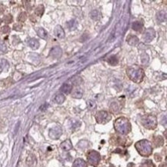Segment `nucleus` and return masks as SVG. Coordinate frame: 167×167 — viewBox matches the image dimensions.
I'll return each mask as SVG.
<instances>
[{
  "instance_id": "obj_1",
  "label": "nucleus",
  "mask_w": 167,
  "mask_h": 167,
  "mask_svg": "<svg viewBox=\"0 0 167 167\" xmlns=\"http://www.w3.org/2000/svg\"><path fill=\"white\" fill-rule=\"evenodd\" d=\"M126 74L130 79L136 83L141 82L145 76L144 70L137 66H133L131 67H129L126 69Z\"/></svg>"
},
{
  "instance_id": "obj_2",
  "label": "nucleus",
  "mask_w": 167,
  "mask_h": 167,
  "mask_svg": "<svg viewBox=\"0 0 167 167\" xmlns=\"http://www.w3.org/2000/svg\"><path fill=\"white\" fill-rule=\"evenodd\" d=\"M114 128L117 133L122 135H126L131 131V125L126 118L120 117L115 121Z\"/></svg>"
},
{
  "instance_id": "obj_3",
  "label": "nucleus",
  "mask_w": 167,
  "mask_h": 167,
  "mask_svg": "<svg viewBox=\"0 0 167 167\" xmlns=\"http://www.w3.org/2000/svg\"><path fill=\"white\" fill-rule=\"evenodd\" d=\"M136 148L137 151L139 152V153L143 156H150L152 151L151 143L146 139L137 142L136 143Z\"/></svg>"
},
{
  "instance_id": "obj_4",
  "label": "nucleus",
  "mask_w": 167,
  "mask_h": 167,
  "mask_svg": "<svg viewBox=\"0 0 167 167\" xmlns=\"http://www.w3.org/2000/svg\"><path fill=\"white\" fill-rule=\"evenodd\" d=\"M141 122L143 126L148 130H154L157 126V119L152 115H146L143 116Z\"/></svg>"
},
{
  "instance_id": "obj_5",
  "label": "nucleus",
  "mask_w": 167,
  "mask_h": 167,
  "mask_svg": "<svg viewBox=\"0 0 167 167\" xmlns=\"http://www.w3.org/2000/svg\"><path fill=\"white\" fill-rule=\"evenodd\" d=\"M96 120L98 123L105 124L111 119V115L106 111H99L96 114Z\"/></svg>"
},
{
  "instance_id": "obj_6",
  "label": "nucleus",
  "mask_w": 167,
  "mask_h": 167,
  "mask_svg": "<svg viewBox=\"0 0 167 167\" xmlns=\"http://www.w3.org/2000/svg\"><path fill=\"white\" fill-rule=\"evenodd\" d=\"M99 160H100V155L99 154V152L96 151H91L88 154V161L90 165L96 166L99 164Z\"/></svg>"
},
{
  "instance_id": "obj_7",
  "label": "nucleus",
  "mask_w": 167,
  "mask_h": 167,
  "mask_svg": "<svg viewBox=\"0 0 167 167\" xmlns=\"http://www.w3.org/2000/svg\"><path fill=\"white\" fill-rule=\"evenodd\" d=\"M156 36V31L152 28H149L146 29L143 38L146 43H150V42L155 38Z\"/></svg>"
},
{
  "instance_id": "obj_8",
  "label": "nucleus",
  "mask_w": 167,
  "mask_h": 167,
  "mask_svg": "<svg viewBox=\"0 0 167 167\" xmlns=\"http://www.w3.org/2000/svg\"><path fill=\"white\" fill-rule=\"evenodd\" d=\"M62 135V129L59 126H56L50 130L49 131V136L52 139H59Z\"/></svg>"
},
{
  "instance_id": "obj_9",
  "label": "nucleus",
  "mask_w": 167,
  "mask_h": 167,
  "mask_svg": "<svg viewBox=\"0 0 167 167\" xmlns=\"http://www.w3.org/2000/svg\"><path fill=\"white\" fill-rule=\"evenodd\" d=\"M49 55L51 57H53L54 59H59V58H61V56L62 55V50L60 47L55 46L50 50Z\"/></svg>"
},
{
  "instance_id": "obj_10",
  "label": "nucleus",
  "mask_w": 167,
  "mask_h": 167,
  "mask_svg": "<svg viewBox=\"0 0 167 167\" xmlns=\"http://www.w3.org/2000/svg\"><path fill=\"white\" fill-rule=\"evenodd\" d=\"M54 35L58 38H63L65 37V32L64 29L61 25H56L55 29H54Z\"/></svg>"
},
{
  "instance_id": "obj_11",
  "label": "nucleus",
  "mask_w": 167,
  "mask_h": 167,
  "mask_svg": "<svg viewBox=\"0 0 167 167\" xmlns=\"http://www.w3.org/2000/svg\"><path fill=\"white\" fill-rule=\"evenodd\" d=\"M121 108H122V106H121V103L119 101H114L112 102L111 106H110V110L113 113H117L119 112L120 110H121Z\"/></svg>"
},
{
  "instance_id": "obj_12",
  "label": "nucleus",
  "mask_w": 167,
  "mask_h": 167,
  "mask_svg": "<svg viewBox=\"0 0 167 167\" xmlns=\"http://www.w3.org/2000/svg\"><path fill=\"white\" fill-rule=\"evenodd\" d=\"M72 90V85L70 83H64V84L61 86L60 91L63 94H69Z\"/></svg>"
},
{
  "instance_id": "obj_13",
  "label": "nucleus",
  "mask_w": 167,
  "mask_h": 167,
  "mask_svg": "<svg viewBox=\"0 0 167 167\" xmlns=\"http://www.w3.org/2000/svg\"><path fill=\"white\" fill-rule=\"evenodd\" d=\"M156 19H157V21L160 23L165 22L166 21V12L165 10H161L158 12L156 14Z\"/></svg>"
},
{
  "instance_id": "obj_14",
  "label": "nucleus",
  "mask_w": 167,
  "mask_h": 167,
  "mask_svg": "<svg viewBox=\"0 0 167 167\" xmlns=\"http://www.w3.org/2000/svg\"><path fill=\"white\" fill-rule=\"evenodd\" d=\"M132 28L134 31L138 32H141L143 29V23L141 22H139V21H136L133 23Z\"/></svg>"
},
{
  "instance_id": "obj_15",
  "label": "nucleus",
  "mask_w": 167,
  "mask_h": 167,
  "mask_svg": "<svg viewBox=\"0 0 167 167\" xmlns=\"http://www.w3.org/2000/svg\"><path fill=\"white\" fill-rule=\"evenodd\" d=\"M127 43L132 46H136L139 43V38L136 35H130L127 38Z\"/></svg>"
},
{
  "instance_id": "obj_16",
  "label": "nucleus",
  "mask_w": 167,
  "mask_h": 167,
  "mask_svg": "<svg viewBox=\"0 0 167 167\" xmlns=\"http://www.w3.org/2000/svg\"><path fill=\"white\" fill-rule=\"evenodd\" d=\"M83 95V92H82V89L79 87L75 89L72 93V96L73 98H75V99H81L82 96Z\"/></svg>"
},
{
  "instance_id": "obj_17",
  "label": "nucleus",
  "mask_w": 167,
  "mask_h": 167,
  "mask_svg": "<svg viewBox=\"0 0 167 167\" xmlns=\"http://www.w3.org/2000/svg\"><path fill=\"white\" fill-rule=\"evenodd\" d=\"M61 148L65 150V151H69L72 148V143L69 139H67L66 140L65 142H63L62 144H61Z\"/></svg>"
},
{
  "instance_id": "obj_18",
  "label": "nucleus",
  "mask_w": 167,
  "mask_h": 167,
  "mask_svg": "<svg viewBox=\"0 0 167 167\" xmlns=\"http://www.w3.org/2000/svg\"><path fill=\"white\" fill-rule=\"evenodd\" d=\"M72 167H87V164L83 159H78L74 162Z\"/></svg>"
},
{
  "instance_id": "obj_19",
  "label": "nucleus",
  "mask_w": 167,
  "mask_h": 167,
  "mask_svg": "<svg viewBox=\"0 0 167 167\" xmlns=\"http://www.w3.org/2000/svg\"><path fill=\"white\" fill-rule=\"evenodd\" d=\"M9 67V62L6 59H0V72L7 70Z\"/></svg>"
},
{
  "instance_id": "obj_20",
  "label": "nucleus",
  "mask_w": 167,
  "mask_h": 167,
  "mask_svg": "<svg viewBox=\"0 0 167 167\" xmlns=\"http://www.w3.org/2000/svg\"><path fill=\"white\" fill-rule=\"evenodd\" d=\"M29 46L32 49H37L39 47V43H38V41L35 38H31L29 41Z\"/></svg>"
},
{
  "instance_id": "obj_21",
  "label": "nucleus",
  "mask_w": 167,
  "mask_h": 167,
  "mask_svg": "<svg viewBox=\"0 0 167 167\" xmlns=\"http://www.w3.org/2000/svg\"><path fill=\"white\" fill-rule=\"evenodd\" d=\"M69 125H70V128L72 130H75V129H78L81 126V122L77 119H72L69 121Z\"/></svg>"
},
{
  "instance_id": "obj_22",
  "label": "nucleus",
  "mask_w": 167,
  "mask_h": 167,
  "mask_svg": "<svg viewBox=\"0 0 167 167\" xmlns=\"http://www.w3.org/2000/svg\"><path fill=\"white\" fill-rule=\"evenodd\" d=\"M37 34L42 38H44V39L47 38V35H48L47 32L43 28H38L37 29Z\"/></svg>"
},
{
  "instance_id": "obj_23",
  "label": "nucleus",
  "mask_w": 167,
  "mask_h": 167,
  "mask_svg": "<svg viewBox=\"0 0 167 167\" xmlns=\"http://www.w3.org/2000/svg\"><path fill=\"white\" fill-rule=\"evenodd\" d=\"M44 10H45L44 6H43V5H41V6H38L35 9V13L36 16L41 17L43 15V13H44Z\"/></svg>"
},
{
  "instance_id": "obj_24",
  "label": "nucleus",
  "mask_w": 167,
  "mask_h": 167,
  "mask_svg": "<svg viewBox=\"0 0 167 167\" xmlns=\"http://www.w3.org/2000/svg\"><path fill=\"white\" fill-rule=\"evenodd\" d=\"M65 99H66V97H65V96H64L63 94H62V93H59V94L56 95V97H55V101H56L58 104H62V103H63L64 101H65Z\"/></svg>"
},
{
  "instance_id": "obj_25",
  "label": "nucleus",
  "mask_w": 167,
  "mask_h": 167,
  "mask_svg": "<svg viewBox=\"0 0 167 167\" xmlns=\"http://www.w3.org/2000/svg\"><path fill=\"white\" fill-rule=\"evenodd\" d=\"M90 17L93 20H99L100 19V13L98 10H93L90 12Z\"/></svg>"
},
{
  "instance_id": "obj_26",
  "label": "nucleus",
  "mask_w": 167,
  "mask_h": 167,
  "mask_svg": "<svg viewBox=\"0 0 167 167\" xmlns=\"http://www.w3.org/2000/svg\"><path fill=\"white\" fill-rule=\"evenodd\" d=\"M67 26L69 30H74L77 26V22L75 19L70 20L67 22Z\"/></svg>"
},
{
  "instance_id": "obj_27",
  "label": "nucleus",
  "mask_w": 167,
  "mask_h": 167,
  "mask_svg": "<svg viewBox=\"0 0 167 167\" xmlns=\"http://www.w3.org/2000/svg\"><path fill=\"white\" fill-rule=\"evenodd\" d=\"M107 62H108L109 64H110V65H112V66H115V65L118 64L119 59H118V58H117L116 56H111V57H109V58L108 59Z\"/></svg>"
},
{
  "instance_id": "obj_28",
  "label": "nucleus",
  "mask_w": 167,
  "mask_h": 167,
  "mask_svg": "<svg viewBox=\"0 0 167 167\" xmlns=\"http://www.w3.org/2000/svg\"><path fill=\"white\" fill-rule=\"evenodd\" d=\"M87 105H88V108L90 110H95L96 109V103L93 101V100H89L88 102H87Z\"/></svg>"
},
{
  "instance_id": "obj_29",
  "label": "nucleus",
  "mask_w": 167,
  "mask_h": 167,
  "mask_svg": "<svg viewBox=\"0 0 167 167\" xmlns=\"http://www.w3.org/2000/svg\"><path fill=\"white\" fill-rule=\"evenodd\" d=\"M26 19H27V15H26V13H25V12H22V13L19 14V18H18V20L22 22H25Z\"/></svg>"
},
{
  "instance_id": "obj_30",
  "label": "nucleus",
  "mask_w": 167,
  "mask_h": 167,
  "mask_svg": "<svg viewBox=\"0 0 167 167\" xmlns=\"http://www.w3.org/2000/svg\"><path fill=\"white\" fill-rule=\"evenodd\" d=\"M7 51V47L6 46V44L3 42H0V53H4Z\"/></svg>"
},
{
  "instance_id": "obj_31",
  "label": "nucleus",
  "mask_w": 167,
  "mask_h": 167,
  "mask_svg": "<svg viewBox=\"0 0 167 167\" xmlns=\"http://www.w3.org/2000/svg\"><path fill=\"white\" fill-rule=\"evenodd\" d=\"M3 21L6 22V23H10L12 21V17L11 15H7L4 17L3 19Z\"/></svg>"
},
{
  "instance_id": "obj_32",
  "label": "nucleus",
  "mask_w": 167,
  "mask_h": 167,
  "mask_svg": "<svg viewBox=\"0 0 167 167\" xmlns=\"http://www.w3.org/2000/svg\"><path fill=\"white\" fill-rule=\"evenodd\" d=\"M10 31V28L9 27V26H7V25H5V26H3V28H2V32H3V33H7V32H9Z\"/></svg>"
},
{
  "instance_id": "obj_33",
  "label": "nucleus",
  "mask_w": 167,
  "mask_h": 167,
  "mask_svg": "<svg viewBox=\"0 0 167 167\" xmlns=\"http://www.w3.org/2000/svg\"><path fill=\"white\" fill-rule=\"evenodd\" d=\"M22 27V25H20L19 23L14 25V29H15V30H17V31H19V30H21Z\"/></svg>"
},
{
  "instance_id": "obj_34",
  "label": "nucleus",
  "mask_w": 167,
  "mask_h": 167,
  "mask_svg": "<svg viewBox=\"0 0 167 167\" xmlns=\"http://www.w3.org/2000/svg\"><path fill=\"white\" fill-rule=\"evenodd\" d=\"M0 22H1V21H0Z\"/></svg>"
}]
</instances>
